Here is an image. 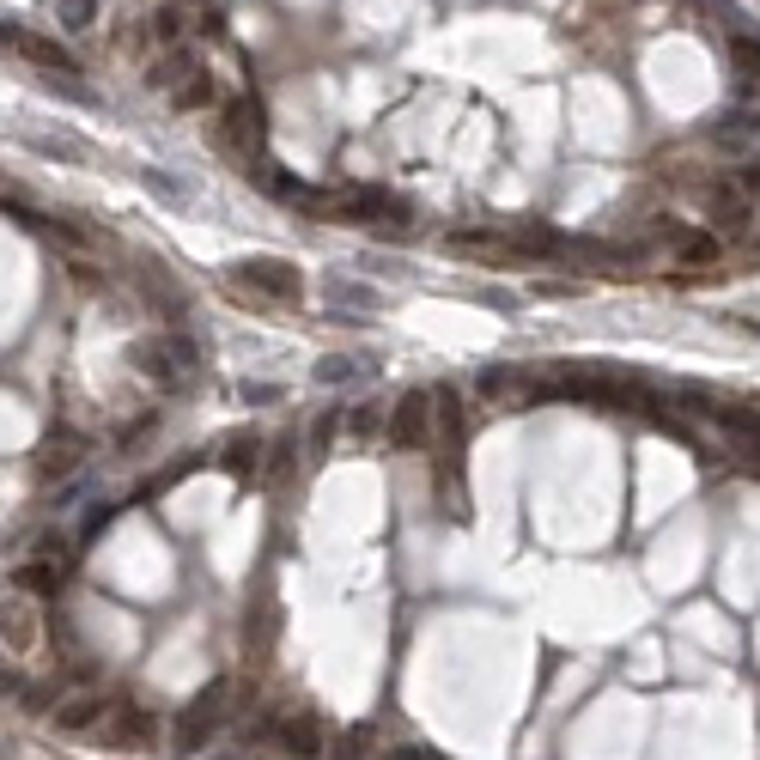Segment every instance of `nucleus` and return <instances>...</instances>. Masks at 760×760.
Listing matches in <instances>:
<instances>
[{"label":"nucleus","mask_w":760,"mask_h":760,"mask_svg":"<svg viewBox=\"0 0 760 760\" xmlns=\"http://www.w3.org/2000/svg\"><path fill=\"white\" fill-rule=\"evenodd\" d=\"M232 286H250V292L268 298V304H298V298H304V274H298L292 262H274V256L238 262V268H232Z\"/></svg>","instance_id":"obj_1"},{"label":"nucleus","mask_w":760,"mask_h":760,"mask_svg":"<svg viewBox=\"0 0 760 760\" xmlns=\"http://www.w3.org/2000/svg\"><path fill=\"white\" fill-rule=\"evenodd\" d=\"M225 146L238 152V159H250V171H262V152H268V116L250 92H238L232 104H225Z\"/></svg>","instance_id":"obj_2"},{"label":"nucleus","mask_w":760,"mask_h":760,"mask_svg":"<svg viewBox=\"0 0 760 760\" xmlns=\"http://www.w3.org/2000/svg\"><path fill=\"white\" fill-rule=\"evenodd\" d=\"M225 706H232V681H207L201 700L177 718V736H171V742H177V754H195V748L213 736V724L225 718Z\"/></svg>","instance_id":"obj_3"},{"label":"nucleus","mask_w":760,"mask_h":760,"mask_svg":"<svg viewBox=\"0 0 760 760\" xmlns=\"http://www.w3.org/2000/svg\"><path fill=\"white\" fill-rule=\"evenodd\" d=\"M706 219H712L718 238H748V232H754V201H748V189L712 183V189H706Z\"/></svg>","instance_id":"obj_4"},{"label":"nucleus","mask_w":760,"mask_h":760,"mask_svg":"<svg viewBox=\"0 0 760 760\" xmlns=\"http://www.w3.org/2000/svg\"><path fill=\"white\" fill-rule=\"evenodd\" d=\"M426 432H432V402H426V390H408L384 414V438H390V450H420Z\"/></svg>","instance_id":"obj_5"},{"label":"nucleus","mask_w":760,"mask_h":760,"mask_svg":"<svg viewBox=\"0 0 760 760\" xmlns=\"http://www.w3.org/2000/svg\"><path fill=\"white\" fill-rule=\"evenodd\" d=\"M128 359H134V371H140V377H152L159 390H183L189 377H195V371H183V365H177V353H171L165 341H134V347H128Z\"/></svg>","instance_id":"obj_6"},{"label":"nucleus","mask_w":760,"mask_h":760,"mask_svg":"<svg viewBox=\"0 0 760 760\" xmlns=\"http://www.w3.org/2000/svg\"><path fill=\"white\" fill-rule=\"evenodd\" d=\"M0 43L19 49L25 61H37L43 73H73V67H80V61H73L61 43H49V37H37V31H19V25H7V19H0Z\"/></svg>","instance_id":"obj_7"},{"label":"nucleus","mask_w":760,"mask_h":760,"mask_svg":"<svg viewBox=\"0 0 760 760\" xmlns=\"http://www.w3.org/2000/svg\"><path fill=\"white\" fill-rule=\"evenodd\" d=\"M274 633H280V602H274V590H262V596L250 602V621H244V651H250V663H268Z\"/></svg>","instance_id":"obj_8"},{"label":"nucleus","mask_w":760,"mask_h":760,"mask_svg":"<svg viewBox=\"0 0 760 760\" xmlns=\"http://www.w3.org/2000/svg\"><path fill=\"white\" fill-rule=\"evenodd\" d=\"M262 450H268V444H262L256 432H232V438L219 444L213 463H219L225 475H232V481H256V475H262Z\"/></svg>","instance_id":"obj_9"},{"label":"nucleus","mask_w":760,"mask_h":760,"mask_svg":"<svg viewBox=\"0 0 760 760\" xmlns=\"http://www.w3.org/2000/svg\"><path fill=\"white\" fill-rule=\"evenodd\" d=\"M19 219L31 225L37 238H49L55 250H67V256H92V232H86V225H73V219H43V213H19Z\"/></svg>","instance_id":"obj_10"},{"label":"nucleus","mask_w":760,"mask_h":760,"mask_svg":"<svg viewBox=\"0 0 760 760\" xmlns=\"http://www.w3.org/2000/svg\"><path fill=\"white\" fill-rule=\"evenodd\" d=\"M104 742H110V748H140V742H152V712L134 706V700H116V718H110Z\"/></svg>","instance_id":"obj_11"},{"label":"nucleus","mask_w":760,"mask_h":760,"mask_svg":"<svg viewBox=\"0 0 760 760\" xmlns=\"http://www.w3.org/2000/svg\"><path fill=\"white\" fill-rule=\"evenodd\" d=\"M426 402H432V420L444 426L450 456H463V432H469V420H463V396H456L450 384H438V390H426Z\"/></svg>","instance_id":"obj_12"},{"label":"nucleus","mask_w":760,"mask_h":760,"mask_svg":"<svg viewBox=\"0 0 760 760\" xmlns=\"http://www.w3.org/2000/svg\"><path fill=\"white\" fill-rule=\"evenodd\" d=\"M724 43H730V67H742V80H748V86H760V31H754V25H742V19L730 13Z\"/></svg>","instance_id":"obj_13"},{"label":"nucleus","mask_w":760,"mask_h":760,"mask_svg":"<svg viewBox=\"0 0 760 760\" xmlns=\"http://www.w3.org/2000/svg\"><path fill=\"white\" fill-rule=\"evenodd\" d=\"M189 0H171V7H159L146 19V43H159V49H183V37H189Z\"/></svg>","instance_id":"obj_14"},{"label":"nucleus","mask_w":760,"mask_h":760,"mask_svg":"<svg viewBox=\"0 0 760 760\" xmlns=\"http://www.w3.org/2000/svg\"><path fill=\"white\" fill-rule=\"evenodd\" d=\"M0 639H7V651H37V608L31 602H7L0 608Z\"/></svg>","instance_id":"obj_15"},{"label":"nucleus","mask_w":760,"mask_h":760,"mask_svg":"<svg viewBox=\"0 0 760 760\" xmlns=\"http://www.w3.org/2000/svg\"><path fill=\"white\" fill-rule=\"evenodd\" d=\"M444 250H469V256H511V232H487V225H456V232H444Z\"/></svg>","instance_id":"obj_16"},{"label":"nucleus","mask_w":760,"mask_h":760,"mask_svg":"<svg viewBox=\"0 0 760 760\" xmlns=\"http://www.w3.org/2000/svg\"><path fill=\"white\" fill-rule=\"evenodd\" d=\"M377 304H384V298H377V286H359V280H329V311L335 317H371L377 311Z\"/></svg>","instance_id":"obj_17"},{"label":"nucleus","mask_w":760,"mask_h":760,"mask_svg":"<svg viewBox=\"0 0 760 760\" xmlns=\"http://www.w3.org/2000/svg\"><path fill=\"white\" fill-rule=\"evenodd\" d=\"M80 456H86V432H55V438H43V475H73L80 469Z\"/></svg>","instance_id":"obj_18"},{"label":"nucleus","mask_w":760,"mask_h":760,"mask_svg":"<svg viewBox=\"0 0 760 760\" xmlns=\"http://www.w3.org/2000/svg\"><path fill=\"white\" fill-rule=\"evenodd\" d=\"M365 377H371V365L353 359V353H329V359H317V384H323V390H347V384H365Z\"/></svg>","instance_id":"obj_19"},{"label":"nucleus","mask_w":760,"mask_h":760,"mask_svg":"<svg viewBox=\"0 0 760 760\" xmlns=\"http://www.w3.org/2000/svg\"><path fill=\"white\" fill-rule=\"evenodd\" d=\"M104 712H110V700H98V694H73L67 706H55V730H67V736H73V730H92Z\"/></svg>","instance_id":"obj_20"},{"label":"nucleus","mask_w":760,"mask_h":760,"mask_svg":"<svg viewBox=\"0 0 760 760\" xmlns=\"http://www.w3.org/2000/svg\"><path fill=\"white\" fill-rule=\"evenodd\" d=\"M280 748H286V754H323V730H317V718H311V712L286 718V724H280Z\"/></svg>","instance_id":"obj_21"},{"label":"nucleus","mask_w":760,"mask_h":760,"mask_svg":"<svg viewBox=\"0 0 760 760\" xmlns=\"http://www.w3.org/2000/svg\"><path fill=\"white\" fill-rule=\"evenodd\" d=\"M669 250L694 268H712L718 262V232H669Z\"/></svg>","instance_id":"obj_22"},{"label":"nucleus","mask_w":760,"mask_h":760,"mask_svg":"<svg viewBox=\"0 0 760 760\" xmlns=\"http://www.w3.org/2000/svg\"><path fill=\"white\" fill-rule=\"evenodd\" d=\"M189 67H195V61H189V49H165V55H159V67H146V86H152V92H171Z\"/></svg>","instance_id":"obj_23"},{"label":"nucleus","mask_w":760,"mask_h":760,"mask_svg":"<svg viewBox=\"0 0 760 760\" xmlns=\"http://www.w3.org/2000/svg\"><path fill=\"white\" fill-rule=\"evenodd\" d=\"M171 104H177V110H201V104H213V80H207L201 67H189L183 80L171 86Z\"/></svg>","instance_id":"obj_24"},{"label":"nucleus","mask_w":760,"mask_h":760,"mask_svg":"<svg viewBox=\"0 0 760 760\" xmlns=\"http://www.w3.org/2000/svg\"><path fill=\"white\" fill-rule=\"evenodd\" d=\"M25 146L37 152V159H61V165H80V140H67V134H25Z\"/></svg>","instance_id":"obj_25"},{"label":"nucleus","mask_w":760,"mask_h":760,"mask_svg":"<svg viewBox=\"0 0 760 760\" xmlns=\"http://www.w3.org/2000/svg\"><path fill=\"white\" fill-rule=\"evenodd\" d=\"M98 25V0H61V31H92Z\"/></svg>","instance_id":"obj_26"},{"label":"nucleus","mask_w":760,"mask_h":760,"mask_svg":"<svg viewBox=\"0 0 760 760\" xmlns=\"http://www.w3.org/2000/svg\"><path fill=\"white\" fill-rule=\"evenodd\" d=\"M19 584H25V590H37V596H55V590H61V566H49V560H31V566L19 572Z\"/></svg>","instance_id":"obj_27"},{"label":"nucleus","mask_w":760,"mask_h":760,"mask_svg":"<svg viewBox=\"0 0 760 760\" xmlns=\"http://www.w3.org/2000/svg\"><path fill=\"white\" fill-rule=\"evenodd\" d=\"M347 432H353V438H371V432H384V402H359V408L347 414Z\"/></svg>","instance_id":"obj_28"},{"label":"nucleus","mask_w":760,"mask_h":760,"mask_svg":"<svg viewBox=\"0 0 760 760\" xmlns=\"http://www.w3.org/2000/svg\"><path fill=\"white\" fill-rule=\"evenodd\" d=\"M335 426H341V408H329V414L311 426V463H323V456H329V444H335Z\"/></svg>","instance_id":"obj_29"},{"label":"nucleus","mask_w":760,"mask_h":760,"mask_svg":"<svg viewBox=\"0 0 760 760\" xmlns=\"http://www.w3.org/2000/svg\"><path fill=\"white\" fill-rule=\"evenodd\" d=\"M140 183H146L152 195H165V201H189V189H183L177 177H165V171H140Z\"/></svg>","instance_id":"obj_30"},{"label":"nucleus","mask_w":760,"mask_h":760,"mask_svg":"<svg viewBox=\"0 0 760 760\" xmlns=\"http://www.w3.org/2000/svg\"><path fill=\"white\" fill-rule=\"evenodd\" d=\"M37 560H49V566H61V572H67V566H73L67 536H43V542H37Z\"/></svg>","instance_id":"obj_31"},{"label":"nucleus","mask_w":760,"mask_h":760,"mask_svg":"<svg viewBox=\"0 0 760 760\" xmlns=\"http://www.w3.org/2000/svg\"><path fill=\"white\" fill-rule=\"evenodd\" d=\"M110 517H116V505H110V499H98V505H92V511H86V523H80V536H86V542H92V536H98V529H104V523H110Z\"/></svg>","instance_id":"obj_32"},{"label":"nucleus","mask_w":760,"mask_h":760,"mask_svg":"<svg viewBox=\"0 0 760 760\" xmlns=\"http://www.w3.org/2000/svg\"><path fill=\"white\" fill-rule=\"evenodd\" d=\"M292 450H298L292 438H280V444H274V456H268V475H274V481H280V475L292 469Z\"/></svg>","instance_id":"obj_33"},{"label":"nucleus","mask_w":760,"mask_h":760,"mask_svg":"<svg viewBox=\"0 0 760 760\" xmlns=\"http://www.w3.org/2000/svg\"><path fill=\"white\" fill-rule=\"evenodd\" d=\"M396 760H438V748H426V742H408V748H390Z\"/></svg>","instance_id":"obj_34"},{"label":"nucleus","mask_w":760,"mask_h":760,"mask_svg":"<svg viewBox=\"0 0 760 760\" xmlns=\"http://www.w3.org/2000/svg\"><path fill=\"white\" fill-rule=\"evenodd\" d=\"M754 195H760V189H754Z\"/></svg>","instance_id":"obj_35"}]
</instances>
